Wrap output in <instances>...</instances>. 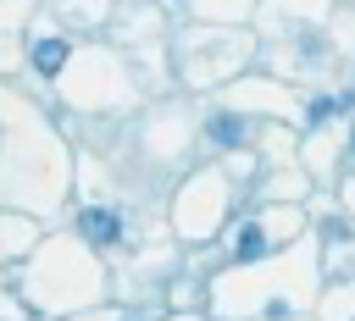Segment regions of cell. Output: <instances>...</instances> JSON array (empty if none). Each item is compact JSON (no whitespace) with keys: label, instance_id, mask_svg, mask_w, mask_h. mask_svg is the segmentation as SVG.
<instances>
[{"label":"cell","instance_id":"obj_1","mask_svg":"<svg viewBox=\"0 0 355 321\" xmlns=\"http://www.w3.org/2000/svg\"><path fill=\"white\" fill-rule=\"evenodd\" d=\"M78 232H83L89 244H116V238H122V216L105 210V205H89V210L78 216Z\"/></svg>","mask_w":355,"mask_h":321},{"label":"cell","instance_id":"obj_2","mask_svg":"<svg viewBox=\"0 0 355 321\" xmlns=\"http://www.w3.org/2000/svg\"><path fill=\"white\" fill-rule=\"evenodd\" d=\"M61 66H67V39H39V44H33V72L55 77Z\"/></svg>","mask_w":355,"mask_h":321},{"label":"cell","instance_id":"obj_3","mask_svg":"<svg viewBox=\"0 0 355 321\" xmlns=\"http://www.w3.org/2000/svg\"><path fill=\"white\" fill-rule=\"evenodd\" d=\"M205 133H211L216 144H227V149H233V144H244V122H239L233 111H222V116H211V122H205Z\"/></svg>","mask_w":355,"mask_h":321},{"label":"cell","instance_id":"obj_4","mask_svg":"<svg viewBox=\"0 0 355 321\" xmlns=\"http://www.w3.org/2000/svg\"><path fill=\"white\" fill-rule=\"evenodd\" d=\"M233 255H239V260H261V255H266V232H261V227H244Z\"/></svg>","mask_w":355,"mask_h":321},{"label":"cell","instance_id":"obj_5","mask_svg":"<svg viewBox=\"0 0 355 321\" xmlns=\"http://www.w3.org/2000/svg\"><path fill=\"white\" fill-rule=\"evenodd\" d=\"M333 111H344V100H311V105H305V122H311V127H322Z\"/></svg>","mask_w":355,"mask_h":321},{"label":"cell","instance_id":"obj_6","mask_svg":"<svg viewBox=\"0 0 355 321\" xmlns=\"http://www.w3.org/2000/svg\"><path fill=\"white\" fill-rule=\"evenodd\" d=\"M349 149H355V138H349Z\"/></svg>","mask_w":355,"mask_h":321}]
</instances>
